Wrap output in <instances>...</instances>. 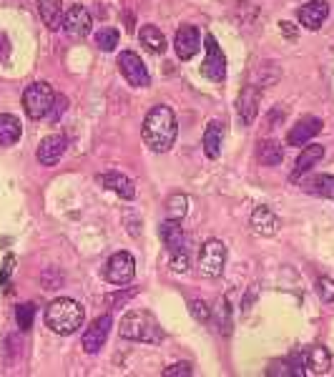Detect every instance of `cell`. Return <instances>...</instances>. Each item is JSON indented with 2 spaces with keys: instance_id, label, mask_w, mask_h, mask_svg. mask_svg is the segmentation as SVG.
<instances>
[{
  "instance_id": "cell-1",
  "label": "cell",
  "mask_w": 334,
  "mask_h": 377,
  "mask_svg": "<svg viewBox=\"0 0 334 377\" xmlns=\"http://www.w3.org/2000/svg\"><path fill=\"white\" fill-rule=\"evenodd\" d=\"M141 136H144L146 146L153 149V151L158 153L169 151L178 136V124H176L174 111H171V106L158 103V106L151 108V111L146 113L144 126H141Z\"/></svg>"
},
{
  "instance_id": "cell-2",
  "label": "cell",
  "mask_w": 334,
  "mask_h": 377,
  "mask_svg": "<svg viewBox=\"0 0 334 377\" xmlns=\"http://www.w3.org/2000/svg\"><path fill=\"white\" fill-rule=\"evenodd\" d=\"M83 319H85V310L76 299H68V297L53 299L46 310V324L56 335H63V337L78 332Z\"/></svg>"
},
{
  "instance_id": "cell-3",
  "label": "cell",
  "mask_w": 334,
  "mask_h": 377,
  "mask_svg": "<svg viewBox=\"0 0 334 377\" xmlns=\"http://www.w3.org/2000/svg\"><path fill=\"white\" fill-rule=\"evenodd\" d=\"M118 332H121V337L124 340H133V342L156 344L164 340V332H161L158 322L153 319V315H151V312H144V310L126 312Z\"/></svg>"
},
{
  "instance_id": "cell-4",
  "label": "cell",
  "mask_w": 334,
  "mask_h": 377,
  "mask_svg": "<svg viewBox=\"0 0 334 377\" xmlns=\"http://www.w3.org/2000/svg\"><path fill=\"white\" fill-rule=\"evenodd\" d=\"M53 99H56V93H53L51 83L35 81V83H31V86L23 91V108H26V113L33 121L46 119L53 106Z\"/></svg>"
},
{
  "instance_id": "cell-5",
  "label": "cell",
  "mask_w": 334,
  "mask_h": 377,
  "mask_svg": "<svg viewBox=\"0 0 334 377\" xmlns=\"http://www.w3.org/2000/svg\"><path fill=\"white\" fill-rule=\"evenodd\" d=\"M224 262H226V246L219 239H211L201 246V254H199V274L206 279L219 277L224 269Z\"/></svg>"
},
{
  "instance_id": "cell-6",
  "label": "cell",
  "mask_w": 334,
  "mask_h": 377,
  "mask_svg": "<svg viewBox=\"0 0 334 377\" xmlns=\"http://www.w3.org/2000/svg\"><path fill=\"white\" fill-rule=\"evenodd\" d=\"M133 274H136V259L128 251H116L106 262L103 277L111 285H128V282H133Z\"/></svg>"
},
{
  "instance_id": "cell-7",
  "label": "cell",
  "mask_w": 334,
  "mask_h": 377,
  "mask_svg": "<svg viewBox=\"0 0 334 377\" xmlns=\"http://www.w3.org/2000/svg\"><path fill=\"white\" fill-rule=\"evenodd\" d=\"M203 48H206V58H203L201 73L214 83H222L224 76H226V58H224L222 46L217 43V38L211 33H206L203 38Z\"/></svg>"
},
{
  "instance_id": "cell-8",
  "label": "cell",
  "mask_w": 334,
  "mask_h": 377,
  "mask_svg": "<svg viewBox=\"0 0 334 377\" xmlns=\"http://www.w3.org/2000/svg\"><path fill=\"white\" fill-rule=\"evenodd\" d=\"M118 71H121V76H124L133 88L151 86V76H149V71H146L144 60H141L138 53H133V51L118 53Z\"/></svg>"
},
{
  "instance_id": "cell-9",
  "label": "cell",
  "mask_w": 334,
  "mask_h": 377,
  "mask_svg": "<svg viewBox=\"0 0 334 377\" xmlns=\"http://www.w3.org/2000/svg\"><path fill=\"white\" fill-rule=\"evenodd\" d=\"M63 31H66L71 38H85V35L93 31V18L88 13V8L76 3V6L68 8V13L63 15Z\"/></svg>"
},
{
  "instance_id": "cell-10",
  "label": "cell",
  "mask_w": 334,
  "mask_h": 377,
  "mask_svg": "<svg viewBox=\"0 0 334 377\" xmlns=\"http://www.w3.org/2000/svg\"><path fill=\"white\" fill-rule=\"evenodd\" d=\"M259 103H262V88L259 86H244L239 99H236V116L242 121V126L254 124L256 113H259Z\"/></svg>"
},
{
  "instance_id": "cell-11",
  "label": "cell",
  "mask_w": 334,
  "mask_h": 377,
  "mask_svg": "<svg viewBox=\"0 0 334 377\" xmlns=\"http://www.w3.org/2000/svg\"><path fill=\"white\" fill-rule=\"evenodd\" d=\"M113 327V317L111 315H101L96 322L85 330L83 335V350L88 352V355H96V352L101 350L106 344V340H108V332H111Z\"/></svg>"
},
{
  "instance_id": "cell-12",
  "label": "cell",
  "mask_w": 334,
  "mask_h": 377,
  "mask_svg": "<svg viewBox=\"0 0 334 377\" xmlns=\"http://www.w3.org/2000/svg\"><path fill=\"white\" fill-rule=\"evenodd\" d=\"M201 48V33H199L197 26H181L176 31V38H174V51L181 60H189L199 53Z\"/></svg>"
},
{
  "instance_id": "cell-13",
  "label": "cell",
  "mask_w": 334,
  "mask_h": 377,
  "mask_svg": "<svg viewBox=\"0 0 334 377\" xmlns=\"http://www.w3.org/2000/svg\"><path fill=\"white\" fill-rule=\"evenodd\" d=\"M63 153H66V136H60V133L46 136L38 146V161L43 166H56L63 159Z\"/></svg>"
},
{
  "instance_id": "cell-14",
  "label": "cell",
  "mask_w": 334,
  "mask_h": 377,
  "mask_svg": "<svg viewBox=\"0 0 334 377\" xmlns=\"http://www.w3.org/2000/svg\"><path fill=\"white\" fill-rule=\"evenodd\" d=\"M329 15V3L327 0H309L307 6L299 8V23L309 31H317L322 28V23L327 20Z\"/></svg>"
},
{
  "instance_id": "cell-15",
  "label": "cell",
  "mask_w": 334,
  "mask_h": 377,
  "mask_svg": "<svg viewBox=\"0 0 334 377\" xmlns=\"http://www.w3.org/2000/svg\"><path fill=\"white\" fill-rule=\"evenodd\" d=\"M249 224L259 237H274L279 232V219H276V214L269 206H256L251 212Z\"/></svg>"
},
{
  "instance_id": "cell-16",
  "label": "cell",
  "mask_w": 334,
  "mask_h": 377,
  "mask_svg": "<svg viewBox=\"0 0 334 377\" xmlns=\"http://www.w3.org/2000/svg\"><path fill=\"white\" fill-rule=\"evenodd\" d=\"M319 131H322V121L315 119V116H307V119H301L299 124L287 133V144L289 146H304L315 139Z\"/></svg>"
},
{
  "instance_id": "cell-17",
  "label": "cell",
  "mask_w": 334,
  "mask_h": 377,
  "mask_svg": "<svg viewBox=\"0 0 334 377\" xmlns=\"http://www.w3.org/2000/svg\"><path fill=\"white\" fill-rule=\"evenodd\" d=\"M304 367H307V372H312V375H327L329 367H332V355H329L327 347H322V344L309 347V350L304 352Z\"/></svg>"
},
{
  "instance_id": "cell-18",
  "label": "cell",
  "mask_w": 334,
  "mask_h": 377,
  "mask_svg": "<svg viewBox=\"0 0 334 377\" xmlns=\"http://www.w3.org/2000/svg\"><path fill=\"white\" fill-rule=\"evenodd\" d=\"M158 234H161V242H164V246L171 251V254H176V251H184V229H181V224H178V219H166L164 224H161V229H158Z\"/></svg>"
},
{
  "instance_id": "cell-19",
  "label": "cell",
  "mask_w": 334,
  "mask_h": 377,
  "mask_svg": "<svg viewBox=\"0 0 334 377\" xmlns=\"http://www.w3.org/2000/svg\"><path fill=\"white\" fill-rule=\"evenodd\" d=\"M322 156H324V146L319 144H312V146H304V151L299 153V159H297L294 171H292V181H299L304 174L312 169L315 164H319Z\"/></svg>"
},
{
  "instance_id": "cell-20",
  "label": "cell",
  "mask_w": 334,
  "mask_h": 377,
  "mask_svg": "<svg viewBox=\"0 0 334 377\" xmlns=\"http://www.w3.org/2000/svg\"><path fill=\"white\" fill-rule=\"evenodd\" d=\"M224 133H226V126L224 121H211L206 126V133H203V151L209 159H219V153H222V141H224Z\"/></svg>"
},
{
  "instance_id": "cell-21",
  "label": "cell",
  "mask_w": 334,
  "mask_h": 377,
  "mask_svg": "<svg viewBox=\"0 0 334 377\" xmlns=\"http://www.w3.org/2000/svg\"><path fill=\"white\" fill-rule=\"evenodd\" d=\"M101 184H103L106 189L116 192L121 199H128V201L136 196V186H133V181L128 179V176H124V174H118V171L103 174V176H101Z\"/></svg>"
},
{
  "instance_id": "cell-22",
  "label": "cell",
  "mask_w": 334,
  "mask_h": 377,
  "mask_svg": "<svg viewBox=\"0 0 334 377\" xmlns=\"http://www.w3.org/2000/svg\"><path fill=\"white\" fill-rule=\"evenodd\" d=\"M284 159V151L276 139H262L256 146V161L262 166H279Z\"/></svg>"
},
{
  "instance_id": "cell-23",
  "label": "cell",
  "mask_w": 334,
  "mask_h": 377,
  "mask_svg": "<svg viewBox=\"0 0 334 377\" xmlns=\"http://www.w3.org/2000/svg\"><path fill=\"white\" fill-rule=\"evenodd\" d=\"M35 3H38L40 18L51 31L63 28V6H60V0H35Z\"/></svg>"
},
{
  "instance_id": "cell-24",
  "label": "cell",
  "mask_w": 334,
  "mask_h": 377,
  "mask_svg": "<svg viewBox=\"0 0 334 377\" xmlns=\"http://www.w3.org/2000/svg\"><path fill=\"white\" fill-rule=\"evenodd\" d=\"M20 133H23V126L13 113H0V146L18 144Z\"/></svg>"
},
{
  "instance_id": "cell-25",
  "label": "cell",
  "mask_w": 334,
  "mask_h": 377,
  "mask_svg": "<svg viewBox=\"0 0 334 377\" xmlns=\"http://www.w3.org/2000/svg\"><path fill=\"white\" fill-rule=\"evenodd\" d=\"M304 192L315 194V196L334 199V174H319L304 181Z\"/></svg>"
},
{
  "instance_id": "cell-26",
  "label": "cell",
  "mask_w": 334,
  "mask_h": 377,
  "mask_svg": "<svg viewBox=\"0 0 334 377\" xmlns=\"http://www.w3.org/2000/svg\"><path fill=\"white\" fill-rule=\"evenodd\" d=\"M138 38H141V46H144L146 51H151V53H164L166 46H169L164 33H161L156 26H144L141 33H138Z\"/></svg>"
},
{
  "instance_id": "cell-27",
  "label": "cell",
  "mask_w": 334,
  "mask_h": 377,
  "mask_svg": "<svg viewBox=\"0 0 334 377\" xmlns=\"http://www.w3.org/2000/svg\"><path fill=\"white\" fill-rule=\"evenodd\" d=\"M118 31L116 28H101V31H96V46L101 48V51H113V48L118 46Z\"/></svg>"
},
{
  "instance_id": "cell-28",
  "label": "cell",
  "mask_w": 334,
  "mask_h": 377,
  "mask_svg": "<svg viewBox=\"0 0 334 377\" xmlns=\"http://www.w3.org/2000/svg\"><path fill=\"white\" fill-rule=\"evenodd\" d=\"M166 209H169V219H178V221H181V219L186 217V212H189V199H186L184 194H174V196L169 199V206H166Z\"/></svg>"
},
{
  "instance_id": "cell-29",
  "label": "cell",
  "mask_w": 334,
  "mask_h": 377,
  "mask_svg": "<svg viewBox=\"0 0 334 377\" xmlns=\"http://www.w3.org/2000/svg\"><path fill=\"white\" fill-rule=\"evenodd\" d=\"M15 319H18V327L23 332L31 330V327H33V319H35V305H33V302L18 305V310H15Z\"/></svg>"
},
{
  "instance_id": "cell-30",
  "label": "cell",
  "mask_w": 334,
  "mask_h": 377,
  "mask_svg": "<svg viewBox=\"0 0 334 377\" xmlns=\"http://www.w3.org/2000/svg\"><path fill=\"white\" fill-rule=\"evenodd\" d=\"M189 375H194V365L191 362H176L164 370V377H189Z\"/></svg>"
},
{
  "instance_id": "cell-31",
  "label": "cell",
  "mask_w": 334,
  "mask_h": 377,
  "mask_svg": "<svg viewBox=\"0 0 334 377\" xmlns=\"http://www.w3.org/2000/svg\"><path fill=\"white\" fill-rule=\"evenodd\" d=\"M191 315H194V317L199 319V322H206V319L211 317V307L206 305V302H203V299H194V302H191Z\"/></svg>"
},
{
  "instance_id": "cell-32",
  "label": "cell",
  "mask_w": 334,
  "mask_h": 377,
  "mask_svg": "<svg viewBox=\"0 0 334 377\" xmlns=\"http://www.w3.org/2000/svg\"><path fill=\"white\" fill-rule=\"evenodd\" d=\"M66 108H68V99H66V96H56V99H53V106H51V111H48L46 119L51 121V124H53V121H58L60 113L66 111Z\"/></svg>"
},
{
  "instance_id": "cell-33",
  "label": "cell",
  "mask_w": 334,
  "mask_h": 377,
  "mask_svg": "<svg viewBox=\"0 0 334 377\" xmlns=\"http://www.w3.org/2000/svg\"><path fill=\"white\" fill-rule=\"evenodd\" d=\"M317 290H319V297L324 299V302H334V279L322 277L319 282H317Z\"/></svg>"
},
{
  "instance_id": "cell-34",
  "label": "cell",
  "mask_w": 334,
  "mask_h": 377,
  "mask_svg": "<svg viewBox=\"0 0 334 377\" xmlns=\"http://www.w3.org/2000/svg\"><path fill=\"white\" fill-rule=\"evenodd\" d=\"M171 267H174V271H186L189 269V254L186 251H176V254H171Z\"/></svg>"
},
{
  "instance_id": "cell-35",
  "label": "cell",
  "mask_w": 334,
  "mask_h": 377,
  "mask_svg": "<svg viewBox=\"0 0 334 377\" xmlns=\"http://www.w3.org/2000/svg\"><path fill=\"white\" fill-rule=\"evenodd\" d=\"M133 294H138V290L133 287V290H126V292H121V294H111L108 297V305H113V307H121L126 302V299H131Z\"/></svg>"
},
{
  "instance_id": "cell-36",
  "label": "cell",
  "mask_w": 334,
  "mask_h": 377,
  "mask_svg": "<svg viewBox=\"0 0 334 377\" xmlns=\"http://www.w3.org/2000/svg\"><path fill=\"white\" fill-rule=\"evenodd\" d=\"M219 315H222V332L224 335H229V307H226V299H222V305H219Z\"/></svg>"
},
{
  "instance_id": "cell-37",
  "label": "cell",
  "mask_w": 334,
  "mask_h": 377,
  "mask_svg": "<svg viewBox=\"0 0 334 377\" xmlns=\"http://www.w3.org/2000/svg\"><path fill=\"white\" fill-rule=\"evenodd\" d=\"M279 26H282V33L287 35V38H292V35H297V28H292V23H287V20H282Z\"/></svg>"
},
{
  "instance_id": "cell-38",
  "label": "cell",
  "mask_w": 334,
  "mask_h": 377,
  "mask_svg": "<svg viewBox=\"0 0 334 377\" xmlns=\"http://www.w3.org/2000/svg\"><path fill=\"white\" fill-rule=\"evenodd\" d=\"M8 51H10V46H8V38L3 33H0V58H6Z\"/></svg>"
}]
</instances>
